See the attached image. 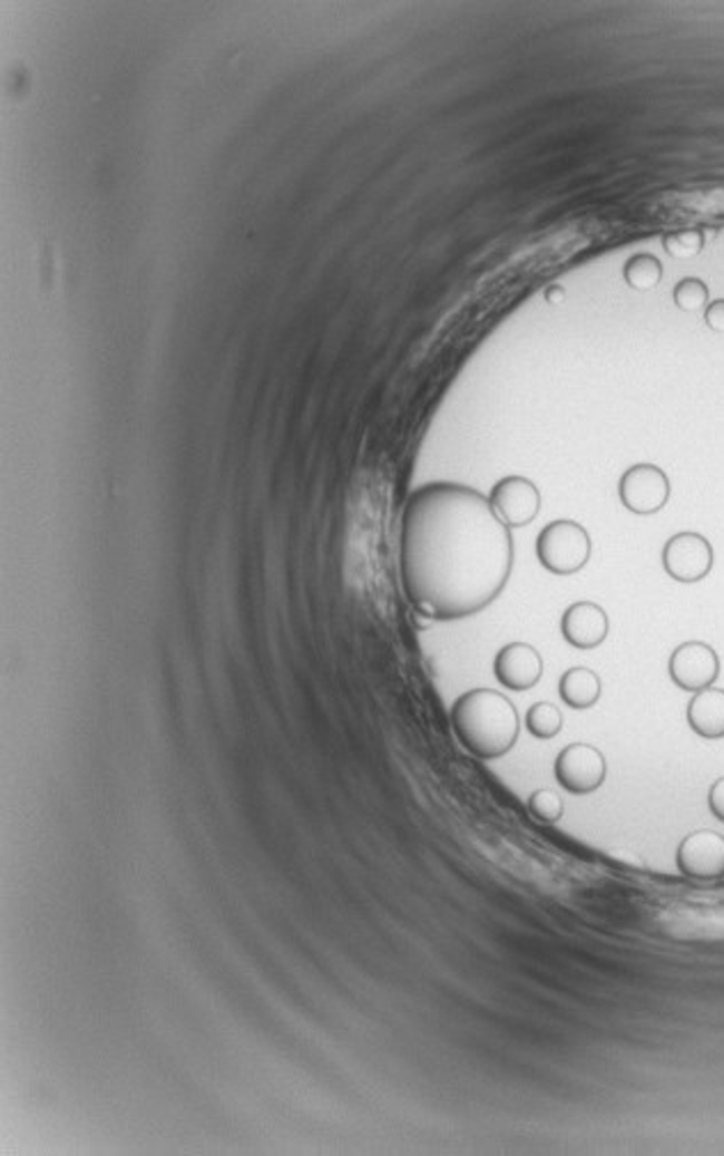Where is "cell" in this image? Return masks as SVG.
<instances>
[{"instance_id": "4", "label": "cell", "mask_w": 724, "mask_h": 1156, "mask_svg": "<svg viewBox=\"0 0 724 1156\" xmlns=\"http://www.w3.org/2000/svg\"><path fill=\"white\" fill-rule=\"evenodd\" d=\"M669 477L656 464H635L619 480L622 505L639 516L661 512L669 501Z\"/></svg>"}, {"instance_id": "12", "label": "cell", "mask_w": 724, "mask_h": 1156, "mask_svg": "<svg viewBox=\"0 0 724 1156\" xmlns=\"http://www.w3.org/2000/svg\"><path fill=\"white\" fill-rule=\"evenodd\" d=\"M688 723L704 739L724 737V691L704 689L688 705Z\"/></svg>"}, {"instance_id": "14", "label": "cell", "mask_w": 724, "mask_h": 1156, "mask_svg": "<svg viewBox=\"0 0 724 1156\" xmlns=\"http://www.w3.org/2000/svg\"><path fill=\"white\" fill-rule=\"evenodd\" d=\"M624 281L637 292L654 290L663 281V262L652 253H637L624 264Z\"/></svg>"}, {"instance_id": "5", "label": "cell", "mask_w": 724, "mask_h": 1156, "mask_svg": "<svg viewBox=\"0 0 724 1156\" xmlns=\"http://www.w3.org/2000/svg\"><path fill=\"white\" fill-rule=\"evenodd\" d=\"M663 567L678 583L704 581L713 570V546L699 533H678L663 548Z\"/></svg>"}, {"instance_id": "18", "label": "cell", "mask_w": 724, "mask_h": 1156, "mask_svg": "<svg viewBox=\"0 0 724 1156\" xmlns=\"http://www.w3.org/2000/svg\"><path fill=\"white\" fill-rule=\"evenodd\" d=\"M528 808H530L532 817H537L544 824H555L561 819V815H565V802H561L559 794L552 789H537L530 796Z\"/></svg>"}, {"instance_id": "8", "label": "cell", "mask_w": 724, "mask_h": 1156, "mask_svg": "<svg viewBox=\"0 0 724 1156\" xmlns=\"http://www.w3.org/2000/svg\"><path fill=\"white\" fill-rule=\"evenodd\" d=\"M669 677L678 689L699 693L711 689L720 677V657L706 643H683L669 657Z\"/></svg>"}, {"instance_id": "10", "label": "cell", "mask_w": 724, "mask_h": 1156, "mask_svg": "<svg viewBox=\"0 0 724 1156\" xmlns=\"http://www.w3.org/2000/svg\"><path fill=\"white\" fill-rule=\"evenodd\" d=\"M493 672L505 689L528 691L541 680L544 659L528 643H509L498 652Z\"/></svg>"}, {"instance_id": "19", "label": "cell", "mask_w": 724, "mask_h": 1156, "mask_svg": "<svg viewBox=\"0 0 724 1156\" xmlns=\"http://www.w3.org/2000/svg\"><path fill=\"white\" fill-rule=\"evenodd\" d=\"M704 322L711 331L724 333V299H717L706 305L704 310Z\"/></svg>"}, {"instance_id": "9", "label": "cell", "mask_w": 724, "mask_h": 1156, "mask_svg": "<svg viewBox=\"0 0 724 1156\" xmlns=\"http://www.w3.org/2000/svg\"><path fill=\"white\" fill-rule=\"evenodd\" d=\"M678 870L699 882L724 880V835L695 830L681 841L676 852Z\"/></svg>"}, {"instance_id": "13", "label": "cell", "mask_w": 724, "mask_h": 1156, "mask_svg": "<svg viewBox=\"0 0 724 1156\" xmlns=\"http://www.w3.org/2000/svg\"><path fill=\"white\" fill-rule=\"evenodd\" d=\"M559 696L571 709H589L600 698V677L589 668H571L561 674Z\"/></svg>"}, {"instance_id": "7", "label": "cell", "mask_w": 724, "mask_h": 1156, "mask_svg": "<svg viewBox=\"0 0 724 1156\" xmlns=\"http://www.w3.org/2000/svg\"><path fill=\"white\" fill-rule=\"evenodd\" d=\"M489 503L509 528H522L539 516L541 494L528 477L507 475L491 489Z\"/></svg>"}, {"instance_id": "22", "label": "cell", "mask_w": 724, "mask_h": 1156, "mask_svg": "<svg viewBox=\"0 0 724 1156\" xmlns=\"http://www.w3.org/2000/svg\"><path fill=\"white\" fill-rule=\"evenodd\" d=\"M610 856H613V858H619V861H624V863H630V865H635V867H642V861H639V858H633L630 852H610Z\"/></svg>"}, {"instance_id": "21", "label": "cell", "mask_w": 724, "mask_h": 1156, "mask_svg": "<svg viewBox=\"0 0 724 1156\" xmlns=\"http://www.w3.org/2000/svg\"><path fill=\"white\" fill-rule=\"evenodd\" d=\"M544 297H546L548 303H565V299H567V290L561 288V285H552V288L546 290Z\"/></svg>"}, {"instance_id": "1", "label": "cell", "mask_w": 724, "mask_h": 1156, "mask_svg": "<svg viewBox=\"0 0 724 1156\" xmlns=\"http://www.w3.org/2000/svg\"><path fill=\"white\" fill-rule=\"evenodd\" d=\"M513 567L509 526L489 498L457 483L415 489L401 514L399 574L415 615L461 620L493 604Z\"/></svg>"}, {"instance_id": "6", "label": "cell", "mask_w": 724, "mask_h": 1156, "mask_svg": "<svg viewBox=\"0 0 724 1156\" xmlns=\"http://www.w3.org/2000/svg\"><path fill=\"white\" fill-rule=\"evenodd\" d=\"M606 757L589 744H571L555 760V778L571 794H589L598 789L606 780Z\"/></svg>"}, {"instance_id": "3", "label": "cell", "mask_w": 724, "mask_h": 1156, "mask_svg": "<svg viewBox=\"0 0 724 1156\" xmlns=\"http://www.w3.org/2000/svg\"><path fill=\"white\" fill-rule=\"evenodd\" d=\"M591 555L589 533L569 519L548 524L537 537V557L544 570L557 576H571L580 572Z\"/></svg>"}, {"instance_id": "16", "label": "cell", "mask_w": 724, "mask_h": 1156, "mask_svg": "<svg viewBox=\"0 0 724 1156\" xmlns=\"http://www.w3.org/2000/svg\"><path fill=\"white\" fill-rule=\"evenodd\" d=\"M526 726L537 739H552L561 730V711L550 702H537L528 709Z\"/></svg>"}, {"instance_id": "15", "label": "cell", "mask_w": 724, "mask_h": 1156, "mask_svg": "<svg viewBox=\"0 0 724 1156\" xmlns=\"http://www.w3.org/2000/svg\"><path fill=\"white\" fill-rule=\"evenodd\" d=\"M704 244H706V236L697 227L667 232L663 236V249L674 260H693V258H697L704 251Z\"/></svg>"}, {"instance_id": "2", "label": "cell", "mask_w": 724, "mask_h": 1156, "mask_svg": "<svg viewBox=\"0 0 724 1156\" xmlns=\"http://www.w3.org/2000/svg\"><path fill=\"white\" fill-rule=\"evenodd\" d=\"M452 728L461 746L479 760H496L513 748L520 719L511 700L502 693L474 689L454 702Z\"/></svg>"}, {"instance_id": "11", "label": "cell", "mask_w": 724, "mask_h": 1156, "mask_svg": "<svg viewBox=\"0 0 724 1156\" xmlns=\"http://www.w3.org/2000/svg\"><path fill=\"white\" fill-rule=\"evenodd\" d=\"M610 633L608 613L594 602H578L561 615V635L576 650H594Z\"/></svg>"}, {"instance_id": "17", "label": "cell", "mask_w": 724, "mask_h": 1156, "mask_svg": "<svg viewBox=\"0 0 724 1156\" xmlns=\"http://www.w3.org/2000/svg\"><path fill=\"white\" fill-rule=\"evenodd\" d=\"M672 299H674V305L678 310H683V312L706 310V305H708V288L702 281V278H683V281H678L674 285Z\"/></svg>"}, {"instance_id": "20", "label": "cell", "mask_w": 724, "mask_h": 1156, "mask_svg": "<svg viewBox=\"0 0 724 1156\" xmlns=\"http://www.w3.org/2000/svg\"><path fill=\"white\" fill-rule=\"evenodd\" d=\"M708 808L720 822H724V778L713 783L708 791Z\"/></svg>"}]
</instances>
